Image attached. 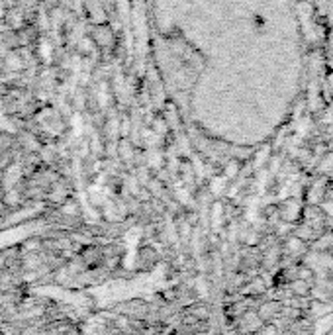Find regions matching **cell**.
I'll return each mask as SVG.
<instances>
[{"mask_svg": "<svg viewBox=\"0 0 333 335\" xmlns=\"http://www.w3.org/2000/svg\"><path fill=\"white\" fill-rule=\"evenodd\" d=\"M290 290L296 298H310L312 294V282L308 280H302V278H296L290 282Z\"/></svg>", "mask_w": 333, "mask_h": 335, "instance_id": "obj_4", "label": "cell"}, {"mask_svg": "<svg viewBox=\"0 0 333 335\" xmlns=\"http://www.w3.org/2000/svg\"><path fill=\"white\" fill-rule=\"evenodd\" d=\"M279 312H281V306H279L276 302H269V304H263V306L259 308V316L263 318V322H269V320H272Z\"/></svg>", "mask_w": 333, "mask_h": 335, "instance_id": "obj_6", "label": "cell"}, {"mask_svg": "<svg viewBox=\"0 0 333 335\" xmlns=\"http://www.w3.org/2000/svg\"><path fill=\"white\" fill-rule=\"evenodd\" d=\"M331 288H333V285H331Z\"/></svg>", "mask_w": 333, "mask_h": 335, "instance_id": "obj_20", "label": "cell"}, {"mask_svg": "<svg viewBox=\"0 0 333 335\" xmlns=\"http://www.w3.org/2000/svg\"><path fill=\"white\" fill-rule=\"evenodd\" d=\"M210 188H212L214 194H221L224 188H226V178H214L212 185H210Z\"/></svg>", "mask_w": 333, "mask_h": 335, "instance_id": "obj_9", "label": "cell"}, {"mask_svg": "<svg viewBox=\"0 0 333 335\" xmlns=\"http://www.w3.org/2000/svg\"><path fill=\"white\" fill-rule=\"evenodd\" d=\"M308 253V243L304 239H300L298 236H290L286 241H284V255H288V257H306Z\"/></svg>", "mask_w": 333, "mask_h": 335, "instance_id": "obj_2", "label": "cell"}, {"mask_svg": "<svg viewBox=\"0 0 333 335\" xmlns=\"http://www.w3.org/2000/svg\"><path fill=\"white\" fill-rule=\"evenodd\" d=\"M39 53H41V57H43L45 61H51V45H49L47 41H41V45H39Z\"/></svg>", "mask_w": 333, "mask_h": 335, "instance_id": "obj_11", "label": "cell"}, {"mask_svg": "<svg viewBox=\"0 0 333 335\" xmlns=\"http://www.w3.org/2000/svg\"><path fill=\"white\" fill-rule=\"evenodd\" d=\"M6 67H8L10 71H20V69L24 67V63H22V59H20L18 55H8V59H6Z\"/></svg>", "mask_w": 333, "mask_h": 335, "instance_id": "obj_8", "label": "cell"}, {"mask_svg": "<svg viewBox=\"0 0 333 335\" xmlns=\"http://www.w3.org/2000/svg\"><path fill=\"white\" fill-rule=\"evenodd\" d=\"M325 335H333V327H331V329H329V331H327Z\"/></svg>", "mask_w": 333, "mask_h": 335, "instance_id": "obj_18", "label": "cell"}, {"mask_svg": "<svg viewBox=\"0 0 333 335\" xmlns=\"http://www.w3.org/2000/svg\"><path fill=\"white\" fill-rule=\"evenodd\" d=\"M281 218L286 223H296L304 218V212H302V204L300 200L288 198L284 200V204L281 206Z\"/></svg>", "mask_w": 333, "mask_h": 335, "instance_id": "obj_1", "label": "cell"}, {"mask_svg": "<svg viewBox=\"0 0 333 335\" xmlns=\"http://www.w3.org/2000/svg\"><path fill=\"white\" fill-rule=\"evenodd\" d=\"M0 108H2V104H0Z\"/></svg>", "mask_w": 333, "mask_h": 335, "instance_id": "obj_19", "label": "cell"}, {"mask_svg": "<svg viewBox=\"0 0 333 335\" xmlns=\"http://www.w3.org/2000/svg\"><path fill=\"white\" fill-rule=\"evenodd\" d=\"M0 127H2L4 132H16V127L12 125V122H10L8 118H4V116H0Z\"/></svg>", "mask_w": 333, "mask_h": 335, "instance_id": "obj_14", "label": "cell"}, {"mask_svg": "<svg viewBox=\"0 0 333 335\" xmlns=\"http://www.w3.org/2000/svg\"><path fill=\"white\" fill-rule=\"evenodd\" d=\"M261 335H276V327H274V325H269V327L265 325L263 331H261Z\"/></svg>", "mask_w": 333, "mask_h": 335, "instance_id": "obj_16", "label": "cell"}, {"mask_svg": "<svg viewBox=\"0 0 333 335\" xmlns=\"http://www.w3.org/2000/svg\"><path fill=\"white\" fill-rule=\"evenodd\" d=\"M2 16H4V4L0 2V18H2Z\"/></svg>", "mask_w": 333, "mask_h": 335, "instance_id": "obj_17", "label": "cell"}, {"mask_svg": "<svg viewBox=\"0 0 333 335\" xmlns=\"http://www.w3.org/2000/svg\"><path fill=\"white\" fill-rule=\"evenodd\" d=\"M157 261H159V253H157L155 247H151V245H145V247L140 251V263L145 271L153 269L155 265H157Z\"/></svg>", "mask_w": 333, "mask_h": 335, "instance_id": "obj_3", "label": "cell"}, {"mask_svg": "<svg viewBox=\"0 0 333 335\" xmlns=\"http://www.w3.org/2000/svg\"><path fill=\"white\" fill-rule=\"evenodd\" d=\"M245 290H247L249 294H261V292L267 290V286H265V280H263L261 276H257L253 282H249V285L245 286Z\"/></svg>", "mask_w": 333, "mask_h": 335, "instance_id": "obj_7", "label": "cell"}, {"mask_svg": "<svg viewBox=\"0 0 333 335\" xmlns=\"http://www.w3.org/2000/svg\"><path fill=\"white\" fill-rule=\"evenodd\" d=\"M321 210L325 212V216H331L333 218V200L331 202H325V204L321 206Z\"/></svg>", "mask_w": 333, "mask_h": 335, "instance_id": "obj_15", "label": "cell"}, {"mask_svg": "<svg viewBox=\"0 0 333 335\" xmlns=\"http://www.w3.org/2000/svg\"><path fill=\"white\" fill-rule=\"evenodd\" d=\"M243 243H245V245H249V247L257 245V243H259V234L251 229V231H249V234H247V236L243 237Z\"/></svg>", "mask_w": 333, "mask_h": 335, "instance_id": "obj_12", "label": "cell"}, {"mask_svg": "<svg viewBox=\"0 0 333 335\" xmlns=\"http://www.w3.org/2000/svg\"><path fill=\"white\" fill-rule=\"evenodd\" d=\"M237 173H239V165H237L235 161H231L230 165L226 167V178H233Z\"/></svg>", "mask_w": 333, "mask_h": 335, "instance_id": "obj_13", "label": "cell"}, {"mask_svg": "<svg viewBox=\"0 0 333 335\" xmlns=\"http://www.w3.org/2000/svg\"><path fill=\"white\" fill-rule=\"evenodd\" d=\"M192 316L196 318V320H206V318L210 316V310H208L206 306H198V308L194 306V308H192Z\"/></svg>", "mask_w": 333, "mask_h": 335, "instance_id": "obj_10", "label": "cell"}, {"mask_svg": "<svg viewBox=\"0 0 333 335\" xmlns=\"http://www.w3.org/2000/svg\"><path fill=\"white\" fill-rule=\"evenodd\" d=\"M331 304H327V302H323V300H314L312 304H310V312H312V316H316L318 320L321 318H327L329 314H331Z\"/></svg>", "mask_w": 333, "mask_h": 335, "instance_id": "obj_5", "label": "cell"}]
</instances>
